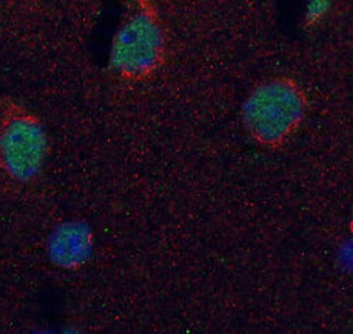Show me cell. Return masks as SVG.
Here are the masks:
<instances>
[{"instance_id":"6da1fadb","label":"cell","mask_w":353,"mask_h":334,"mask_svg":"<svg viewBox=\"0 0 353 334\" xmlns=\"http://www.w3.org/2000/svg\"><path fill=\"white\" fill-rule=\"evenodd\" d=\"M167 59V28L158 5L132 0L110 42L111 73L125 85H143L161 74Z\"/></svg>"},{"instance_id":"7a4b0ae2","label":"cell","mask_w":353,"mask_h":334,"mask_svg":"<svg viewBox=\"0 0 353 334\" xmlns=\"http://www.w3.org/2000/svg\"><path fill=\"white\" fill-rule=\"evenodd\" d=\"M309 96L289 74H274L254 85L241 105V123L258 147L276 152L289 145L309 116Z\"/></svg>"},{"instance_id":"3957f363","label":"cell","mask_w":353,"mask_h":334,"mask_svg":"<svg viewBox=\"0 0 353 334\" xmlns=\"http://www.w3.org/2000/svg\"><path fill=\"white\" fill-rule=\"evenodd\" d=\"M50 159V136L45 123L14 97L0 101V173L16 185L34 183Z\"/></svg>"},{"instance_id":"277c9868","label":"cell","mask_w":353,"mask_h":334,"mask_svg":"<svg viewBox=\"0 0 353 334\" xmlns=\"http://www.w3.org/2000/svg\"><path fill=\"white\" fill-rule=\"evenodd\" d=\"M93 250V236L81 222H65L50 239V258L63 270H77L85 265Z\"/></svg>"},{"instance_id":"5b68a950","label":"cell","mask_w":353,"mask_h":334,"mask_svg":"<svg viewBox=\"0 0 353 334\" xmlns=\"http://www.w3.org/2000/svg\"><path fill=\"white\" fill-rule=\"evenodd\" d=\"M329 5L330 0H309V5H307V17L310 21H318L329 10Z\"/></svg>"}]
</instances>
